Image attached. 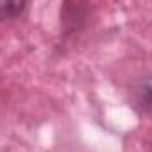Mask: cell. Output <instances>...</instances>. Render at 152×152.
<instances>
[{"label": "cell", "mask_w": 152, "mask_h": 152, "mask_svg": "<svg viewBox=\"0 0 152 152\" xmlns=\"http://www.w3.org/2000/svg\"><path fill=\"white\" fill-rule=\"evenodd\" d=\"M136 103L145 113L152 115V75L142 80L136 87Z\"/></svg>", "instance_id": "cell-1"}, {"label": "cell", "mask_w": 152, "mask_h": 152, "mask_svg": "<svg viewBox=\"0 0 152 152\" xmlns=\"http://www.w3.org/2000/svg\"><path fill=\"white\" fill-rule=\"evenodd\" d=\"M27 0H0V20H11L23 12Z\"/></svg>", "instance_id": "cell-2"}]
</instances>
